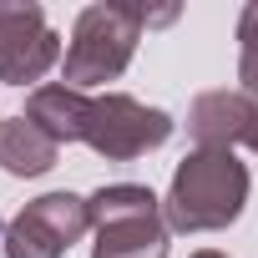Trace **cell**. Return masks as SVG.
Returning a JSON list of instances; mask_svg holds the SVG:
<instances>
[{
  "label": "cell",
  "mask_w": 258,
  "mask_h": 258,
  "mask_svg": "<svg viewBox=\"0 0 258 258\" xmlns=\"http://www.w3.org/2000/svg\"><path fill=\"white\" fill-rule=\"evenodd\" d=\"M248 203V167L233 152L198 147L177 162L172 187L162 198V218L172 233H218Z\"/></svg>",
  "instance_id": "obj_1"
},
{
  "label": "cell",
  "mask_w": 258,
  "mask_h": 258,
  "mask_svg": "<svg viewBox=\"0 0 258 258\" xmlns=\"http://www.w3.org/2000/svg\"><path fill=\"white\" fill-rule=\"evenodd\" d=\"M142 26H152V16L137 11V6H86L76 16L71 46L61 56L66 86L86 91V86L116 81L126 71V61H132L137 41H142Z\"/></svg>",
  "instance_id": "obj_2"
},
{
  "label": "cell",
  "mask_w": 258,
  "mask_h": 258,
  "mask_svg": "<svg viewBox=\"0 0 258 258\" xmlns=\"http://www.w3.org/2000/svg\"><path fill=\"white\" fill-rule=\"evenodd\" d=\"M91 203V258H167V218L162 198L137 182H116L86 198Z\"/></svg>",
  "instance_id": "obj_3"
},
{
  "label": "cell",
  "mask_w": 258,
  "mask_h": 258,
  "mask_svg": "<svg viewBox=\"0 0 258 258\" xmlns=\"http://www.w3.org/2000/svg\"><path fill=\"white\" fill-rule=\"evenodd\" d=\"M172 137V116L126 96V91H106L91 96V121H86V147L106 162H132L152 147H162Z\"/></svg>",
  "instance_id": "obj_4"
},
{
  "label": "cell",
  "mask_w": 258,
  "mask_h": 258,
  "mask_svg": "<svg viewBox=\"0 0 258 258\" xmlns=\"http://www.w3.org/2000/svg\"><path fill=\"white\" fill-rule=\"evenodd\" d=\"M61 61V36L46 26L41 6H0V81L26 86Z\"/></svg>",
  "instance_id": "obj_5"
},
{
  "label": "cell",
  "mask_w": 258,
  "mask_h": 258,
  "mask_svg": "<svg viewBox=\"0 0 258 258\" xmlns=\"http://www.w3.org/2000/svg\"><path fill=\"white\" fill-rule=\"evenodd\" d=\"M253 121H258V101L248 91H203L187 111V132L198 137V147L233 152V142H248Z\"/></svg>",
  "instance_id": "obj_6"
},
{
  "label": "cell",
  "mask_w": 258,
  "mask_h": 258,
  "mask_svg": "<svg viewBox=\"0 0 258 258\" xmlns=\"http://www.w3.org/2000/svg\"><path fill=\"white\" fill-rule=\"evenodd\" d=\"M26 121H36L41 132L61 147V142H86V121H91V96L56 81V86H36L26 96Z\"/></svg>",
  "instance_id": "obj_7"
},
{
  "label": "cell",
  "mask_w": 258,
  "mask_h": 258,
  "mask_svg": "<svg viewBox=\"0 0 258 258\" xmlns=\"http://www.w3.org/2000/svg\"><path fill=\"white\" fill-rule=\"evenodd\" d=\"M56 142L41 132L36 121L26 116H11V121H0V167H6L11 177H41L56 167Z\"/></svg>",
  "instance_id": "obj_8"
},
{
  "label": "cell",
  "mask_w": 258,
  "mask_h": 258,
  "mask_svg": "<svg viewBox=\"0 0 258 258\" xmlns=\"http://www.w3.org/2000/svg\"><path fill=\"white\" fill-rule=\"evenodd\" d=\"M26 213H36V218H41V223H46L66 248L91 228V203L76 198V192H41L36 203H26Z\"/></svg>",
  "instance_id": "obj_9"
},
{
  "label": "cell",
  "mask_w": 258,
  "mask_h": 258,
  "mask_svg": "<svg viewBox=\"0 0 258 258\" xmlns=\"http://www.w3.org/2000/svg\"><path fill=\"white\" fill-rule=\"evenodd\" d=\"M66 253V243L36 218V213H16L11 223H6V258H61Z\"/></svg>",
  "instance_id": "obj_10"
},
{
  "label": "cell",
  "mask_w": 258,
  "mask_h": 258,
  "mask_svg": "<svg viewBox=\"0 0 258 258\" xmlns=\"http://www.w3.org/2000/svg\"><path fill=\"white\" fill-rule=\"evenodd\" d=\"M238 41H243V56H238V81L248 96H258V0L243 6V21H238Z\"/></svg>",
  "instance_id": "obj_11"
},
{
  "label": "cell",
  "mask_w": 258,
  "mask_h": 258,
  "mask_svg": "<svg viewBox=\"0 0 258 258\" xmlns=\"http://www.w3.org/2000/svg\"><path fill=\"white\" fill-rule=\"evenodd\" d=\"M248 147H253V152H258V121H253V132H248Z\"/></svg>",
  "instance_id": "obj_12"
},
{
  "label": "cell",
  "mask_w": 258,
  "mask_h": 258,
  "mask_svg": "<svg viewBox=\"0 0 258 258\" xmlns=\"http://www.w3.org/2000/svg\"><path fill=\"white\" fill-rule=\"evenodd\" d=\"M192 258H228V253H213V248H203V253H192Z\"/></svg>",
  "instance_id": "obj_13"
}]
</instances>
